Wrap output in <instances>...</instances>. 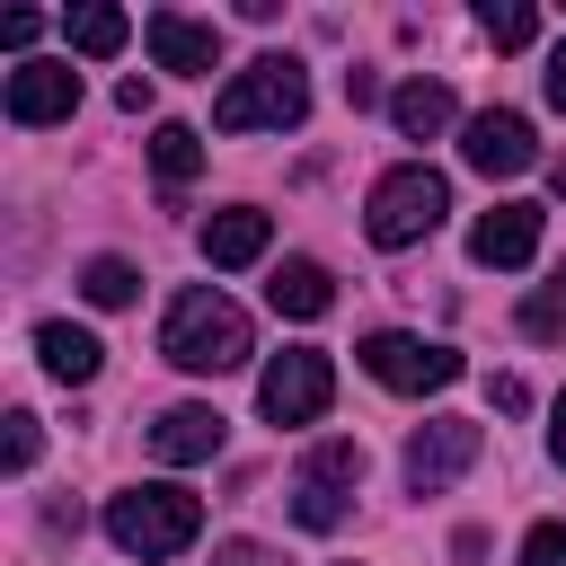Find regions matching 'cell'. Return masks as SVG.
<instances>
[{
	"label": "cell",
	"instance_id": "6da1fadb",
	"mask_svg": "<svg viewBox=\"0 0 566 566\" xmlns=\"http://www.w3.org/2000/svg\"><path fill=\"white\" fill-rule=\"evenodd\" d=\"M159 354H168L177 371H239V363H248V310L195 283V292H177V301H168Z\"/></svg>",
	"mask_w": 566,
	"mask_h": 566
},
{
	"label": "cell",
	"instance_id": "7a4b0ae2",
	"mask_svg": "<svg viewBox=\"0 0 566 566\" xmlns=\"http://www.w3.org/2000/svg\"><path fill=\"white\" fill-rule=\"evenodd\" d=\"M310 115V71L292 62V53H256L221 97H212V124L221 133H283V124H301Z\"/></svg>",
	"mask_w": 566,
	"mask_h": 566
},
{
	"label": "cell",
	"instance_id": "3957f363",
	"mask_svg": "<svg viewBox=\"0 0 566 566\" xmlns=\"http://www.w3.org/2000/svg\"><path fill=\"white\" fill-rule=\"evenodd\" d=\"M195 531H203V495H186V486H133L106 504V539L124 557H177Z\"/></svg>",
	"mask_w": 566,
	"mask_h": 566
},
{
	"label": "cell",
	"instance_id": "277c9868",
	"mask_svg": "<svg viewBox=\"0 0 566 566\" xmlns=\"http://www.w3.org/2000/svg\"><path fill=\"white\" fill-rule=\"evenodd\" d=\"M442 212H451V186H442L424 159H407V168H389V177L371 186L363 230H371V248H416V239L442 230Z\"/></svg>",
	"mask_w": 566,
	"mask_h": 566
},
{
	"label": "cell",
	"instance_id": "5b68a950",
	"mask_svg": "<svg viewBox=\"0 0 566 566\" xmlns=\"http://www.w3.org/2000/svg\"><path fill=\"white\" fill-rule=\"evenodd\" d=\"M327 398H336V363L318 345H292V354H274L256 371V416L265 424H318Z\"/></svg>",
	"mask_w": 566,
	"mask_h": 566
},
{
	"label": "cell",
	"instance_id": "8992f818",
	"mask_svg": "<svg viewBox=\"0 0 566 566\" xmlns=\"http://www.w3.org/2000/svg\"><path fill=\"white\" fill-rule=\"evenodd\" d=\"M354 363H363L380 389H398V398H424V389H451V380H460V354H451V345H424V336H398V327L363 336Z\"/></svg>",
	"mask_w": 566,
	"mask_h": 566
},
{
	"label": "cell",
	"instance_id": "52a82bcc",
	"mask_svg": "<svg viewBox=\"0 0 566 566\" xmlns=\"http://www.w3.org/2000/svg\"><path fill=\"white\" fill-rule=\"evenodd\" d=\"M354 486H363V442H318L301 460V478H292V522L301 531H336Z\"/></svg>",
	"mask_w": 566,
	"mask_h": 566
},
{
	"label": "cell",
	"instance_id": "ba28073f",
	"mask_svg": "<svg viewBox=\"0 0 566 566\" xmlns=\"http://www.w3.org/2000/svg\"><path fill=\"white\" fill-rule=\"evenodd\" d=\"M478 451H486V433H478L469 416H433V424L407 433V486H416V495H442L460 469H478Z\"/></svg>",
	"mask_w": 566,
	"mask_h": 566
},
{
	"label": "cell",
	"instance_id": "9c48e42d",
	"mask_svg": "<svg viewBox=\"0 0 566 566\" xmlns=\"http://www.w3.org/2000/svg\"><path fill=\"white\" fill-rule=\"evenodd\" d=\"M460 159H469L478 177H522V168H539L531 115H513V106H486V115H469V124H460Z\"/></svg>",
	"mask_w": 566,
	"mask_h": 566
},
{
	"label": "cell",
	"instance_id": "30bf717a",
	"mask_svg": "<svg viewBox=\"0 0 566 566\" xmlns=\"http://www.w3.org/2000/svg\"><path fill=\"white\" fill-rule=\"evenodd\" d=\"M71 106H80V71H71V62H18L9 88H0V115L27 124V133H35V124H62Z\"/></svg>",
	"mask_w": 566,
	"mask_h": 566
},
{
	"label": "cell",
	"instance_id": "8fae6325",
	"mask_svg": "<svg viewBox=\"0 0 566 566\" xmlns=\"http://www.w3.org/2000/svg\"><path fill=\"white\" fill-rule=\"evenodd\" d=\"M142 35H150V62H159V71L212 80V62H221V27H212V18H186V9H150V18H142Z\"/></svg>",
	"mask_w": 566,
	"mask_h": 566
},
{
	"label": "cell",
	"instance_id": "7c38bea8",
	"mask_svg": "<svg viewBox=\"0 0 566 566\" xmlns=\"http://www.w3.org/2000/svg\"><path fill=\"white\" fill-rule=\"evenodd\" d=\"M539 203H495V212H478V230H469V256L478 265H531L539 256Z\"/></svg>",
	"mask_w": 566,
	"mask_h": 566
},
{
	"label": "cell",
	"instance_id": "4fadbf2b",
	"mask_svg": "<svg viewBox=\"0 0 566 566\" xmlns=\"http://www.w3.org/2000/svg\"><path fill=\"white\" fill-rule=\"evenodd\" d=\"M221 433H230V424H221V407H195V398H186V407H168V416L150 424V460L195 469V460H212V451H221Z\"/></svg>",
	"mask_w": 566,
	"mask_h": 566
},
{
	"label": "cell",
	"instance_id": "5bb4252c",
	"mask_svg": "<svg viewBox=\"0 0 566 566\" xmlns=\"http://www.w3.org/2000/svg\"><path fill=\"white\" fill-rule=\"evenodd\" d=\"M265 301H274V318H327V310H336V283H327L318 256H283V265L265 274Z\"/></svg>",
	"mask_w": 566,
	"mask_h": 566
},
{
	"label": "cell",
	"instance_id": "9a60e30c",
	"mask_svg": "<svg viewBox=\"0 0 566 566\" xmlns=\"http://www.w3.org/2000/svg\"><path fill=\"white\" fill-rule=\"evenodd\" d=\"M265 239H274V221H265L256 203H230V212L203 221V256H212V265H256Z\"/></svg>",
	"mask_w": 566,
	"mask_h": 566
},
{
	"label": "cell",
	"instance_id": "2e32d148",
	"mask_svg": "<svg viewBox=\"0 0 566 566\" xmlns=\"http://www.w3.org/2000/svg\"><path fill=\"white\" fill-rule=\"evenodd\" d=\"M35 354H44V371L71 380V389L97 380V363H106V345H97L88 327H71V318H44V327H35Z\"/></svg>",
	"mask_w": 566,
	"mask_h": 566
},
{
	"label": "cell",
	"instance_id": "e0dca14e",
	"mask_svg": "<svg viewBox=\"0 0 566 566\" xmlns=\"http://www.w3.org/2000/svg\"><path fill=\"white\" fill-rule=\"evenodd\" d=\"M451 115H460V106H451V88H442V80H407V88H389V124H398L407 142H433Z\"/></svg>",
	"mask_w": 566,
	"mask_h": 566
},
{
	"label": "cell",
	"instance_id": "ac0fdd59",
	"mask_svg": "<svg viewBox=\"0 0 566 566\" xmlns=\"http://www.w3.org/2000/svg\"><path fill=\"white\" fill-rule=\"evenodd\" d=\"M513 327H522L531 345H566V265H557L548 283H531V292H522V310H513Z\"/></svg>",
	"mask_w": 566,
	"mask_h": 566
},
{
	"label": "cell",
	"instance_id": "d6986e66",
	"mask_svg": "<svg viewBox=\"0 0 566 566\" xmlns=\"http://www.w3.org/2000/svg\"><path fill=\"white\" fill-rule=\"evenodd\" d=\"M62 35H71V53H88V62H106V53H124V35H133V18L97 0V9H71V18H62Z\"/></svg>",
	"mask_w": 566,
	"mask_h": 566
},
{
	"label": "cell",
	"instance_id": "ffe728a7",
	"mask_svg": "<svg viewBox=\"0 0 566 566\" xmlns=\"http://www.w3.org/2000/svg\"><path fill=\"white\" fill-rule=\"evenodd\" d=\"M150 168H159V186H186V177L203 168V133H195V124H159V133H150Z\"/></svg>",
	"mask_w": 566,
	"mask_h": 566
},
{
	"label": "cell",
	"instance_id": "44dd1931",
	"mask_svg": "<svg viewBox=\"0 0 566 566\" xmlns=\"http://www.w3.org/2000/svg\"><path fill=\"white\" fill-rule=\"evenodd\" d=\"M478 27H486V44H495V53H522V44L539 35V9H531V0H486V9H478Z\"/></svg>",
	"mask_w": 566,
	"mask_h": 566
},
{
	"label": "cell",
	"instance_id": "7402d4cb",
	"mask_svg": "<svg viewBox=\"0 0 566 566\" xmlns=\"http://www.w3.org/2000/svg\"><path fill=\"white\" fill-rule=\"evenodd\" d=\"M80 292H88L97 310H124V301L142 292V274H133L124 256H88V265H80Z\"/></svg>",
	"mask_w": 566,
	"mask_h": 566
},
{
	"label": "cell",
	"instance_id": "603a6c76",
	"mask_svg": "<svg viewBox=\"0 0 566 566\" xmlns=\"http://www.w3.org/2000/svg\"><path fill=\"white\" fill-rule=\"evenodd\" d=\"M522 566H566V522H531V539H522Z\"/></svg>",
	"mask_w": 566,
	"mask_h": 566
},
{
	"label": "cell",
	"instance_id": "cb8c5ba5",
	"mask_svg": "<svg viewBox=\"0 0 566 566\" xmlns=\"http://www.w3.org/2000/svg\"><path fill=\"white\" fill-rule=\"evenodd\" d=\"M35 442H44V433H35V416L18 407V416H9V469H18V478L35 469Z\"/></svg>",
	"mask_w": 566,
	"mask_h": 566
},
{
	"label": "cell",
	"instance_id": "d4e9b609",
	"mask_svg": "<svg viewBox=\"0 0 566 566\" xmlns=\"http://www.w3.org/2000/svg\"><path fill=\"white\" fill-rule=\"evenodd\" d=\"M35 35H44V18H35V9H9V18H0V44H9V53H27Z\"/></svg>",
	"mask_w": 566,
	"mask_h": 566
},
{
	"label": "cell",
	"instance_id": "484cf974",
	"mask_svg": "<svg viewBox=\"0 0 566 566\" xmlns=\"http://www.w3.org/2000/svg\"><path fill=\"white\" fill-rule=\"evenodd\" d=\"M486 407H495V416H522V407H531V389H522L513 371H495V380H486Z\"/></svg>",
	"mask_w": 566,
	"mask_h": 566
},
{
	"label": "cell",
	"instance_id": "4316f807",
	"mask_svg": "<svg viewBox=\"0 0 566 566\" xmlns=\"http://www.w3.org/2000/svg\"><path fill=\"white\" fill-rule=\"evenodd\" d=\"M539 88H548V106H557V115H566V44H557V53H548V71H539Z\"/></svg>",
	"mask_w": 566,
	"mask_h": 566
},
{
	"label": "cell",
	"instance_id": "83f0119b",
	"mask_svg": "<svg viewBox=\"0 0 566 566\" xmlns=\"http://www.w3.org/2000/svg\"><path fill=\"white\" fill-rule=\"evenodd\" d=\"M345 106H380V80L371 71H345Z\"/></svg>",
	"mask_w": 566,
	"mask_h": 566
},
{
	"label": "cell",
	"instance_id": "f1b7e54d",
	"mask_svg": "<svg viewBox=\"0 0 566 566\" xmlns=\"http://www.w3.org/2000/svg\"><path fill=\"white\" fill-rule=\"evenodd\" d=\"M548 460L566 469V389H557V407H548Z\"/></svg>",
	"mask_w": 566,
	"mask_h": 566
}]
</instances>
